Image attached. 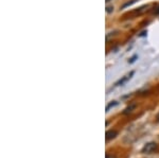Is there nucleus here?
<instances>
[{"label": "nucleus", "instance_id": "1", "mask_svg": "<svg viewBox=\"0 0 159 158\" xmlns=\"http://www.w3.org/2000/svg\"><path fill=\"white\" fill-rule=\"evenodd\" d=\"M157 149V143L156 142H148V143L144 144V147H142V153L144 154H151L152 152H154Z\"/></svg>", "mask_w": 159, "mask_h": 158}, {"label": "nucleus", "instance_id": "2", "mask_svg": "<svg viewBox=\"0 0 159 158\" xmlns=\"http://www.w3.org/2000/svg\"><path fill=\"white\" fill-rule=\"evenodd\" d=\"M133 75H134V71H130L129 74H126L125 76H123L122 79H120V80L118 81V82H117L116 84H115V85H116V86H122V85H124V84L126 83L127 81L132 79V76H133Z\"/></svg>", "mask_w": 159, "mask_h": 158}, {"label": "nucleus", "instance_id": "3", "mask_svg": "<svg viewBox=\"0 0 159 158\" xmlns=\"http://www.w3.org/2000/svg\"><path fill=\"white\" fill-rule=\"evenodd\" d=\"M117 135H118L117 131H112V129L111 131H107L106 134H105V139H106V141H109V140L114 139Z\"/></svg>", "mask_w": 159, "mask_h": 158}, {"label": "nucleus", "instance_id": "4", "mask_svg": "<svg viewBox=\"0 0 159 158\" xmlns=\"http://www.w3.org/2000/svg\"><path fill=\"white\" fill-rule=\"evenodd\" d=\"M118 105V102L117 101H111L110 103L108 104V105L106 106V111H108L110 108H112V107H115V106H117Z\"/></svg>", "mask_w": 159, "mask_h": 158}, {"label": "nucleus", "instance_id": "5", "mask_svg": "<svg viewBox=\"0 0 159 158\" xmlns=\"http://www.w3.org/2000/svg\"><path fill=\"white\" fill-rule=\"evenodd\" d=\"M134 108H135V105H134V104H133V105H130V106H129V107L125 108V111H123V114H124V115H127V114L132 113L133 109H134Z\"/></svg>", "mask_w": 159, "mask_h": 158}, {"label": "nucleus", "instance_id": "6", "mask_svg": "<svg viewBox=\"0 0 159 158\" xmlns=\"http://www.w3.org/2000/svg\"><path fill=\"white\" fill-rule=\"evenodd\" d=\"M106 12L108 13V14H110L111 12H114V7L112 6H110V7H107V9H106Z\"/></svg>", "mask_w": 159, "mask_h": 158}, {"label": "nucleus", "instance_id": "7", "mask_svg": "<svg viewBox=\"0 0 159 158\" xmlns=\"http://www.w3.org/2000/svg\"><path fill=\"white\" fill-rule=\"evenodd\" d=\"M136 57H137V55H134V56H133L132 58H130V61H129V63L132 64V63H134L135 61H136Z\"/></svg>", "mask_w": 159, "mask_h": 158}, {"label": "nucleus", "instance_id": "8", "mask_svg": "<svg viewBox=\"0 0 159 158\" xmlns=\"http://www.w3.org/2000/svg\"><path fill=\"white\" fill-rule=\"evenodd\" d=\"M105 158H116V157L112 156V155H108V154H107V155H106V157H105Z\"/></svg>", "mask_w": 159, "mask_h": 158}, {"label": "nucleus", "instance_id": "9", "mask_svg": "<svg viewBox=\"0 0 159 158\" xmlns=\"http://www.w3.org/2000/svg\"><path fill=\"white\" fill-rule=\"evenodd\" d=\"M156 14H159V7H158L157 10H156Z\"/></svg>", "mask_w": 159, "mask_h": 158}, {"label": "nucleus", "instance_id": "10", "mask_svg": "<svg viewBox=\"0 0 159 158\" xmlns=\"http://www.w3.org/2000/svg\"><path fill=\"white\" fill-rule=\"evenodd\" d=\"M157 122H159V115L157 116Z\"/></svg>", "mask_w": 159, "mask_h": 158}]
</instances>
